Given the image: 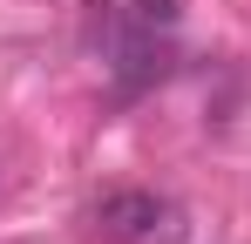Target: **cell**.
Listing matches in <instances>:
<instances>
[{"instance_id": "2", "label": "cell", "mask_w": 251, "mask_h": 244, "mask_svg": "<svg viewBox=\"0 0 251 244\" xmlns=\"http://www.w3.org/2000/svg\"><path fill=\"white\" fill-rule=\"evenodd\" d=\"M95 231L109 244H183V210L170 197H156V190H102L95 197Z\"/></svg>"}, {"instance_id": "3", "label": "cell", "mask_w": 251, "mask_h": 244, "mask_svg": "<svg viewBox=\"0 0 251 244\" xmlns=\"http://www.w3.org/2000/svg\"><path fill=\"white\" fill-rule=\"evenodd\" d=\"M123 14H136L143 27H176V14H183V0H123Z\"/></svg>"}, {"instance_id": "1", "label": "cell", "mask_w": 251, "mask_h": 244, "mask_svg": "<svg viewBox=\"0 0 251 244\" xmlns=\"http://www.w3.org/2000/svg\"><path fill=\"white\" fill-rule=\"evenodd\" d=\"M95 7H102V0H95ZM95 41H102L109 75H116V95H143V88H156V81L176 68L163 27H143L136 14H123V0H109V7L95 14Z\"/></svg>"}]
</instances>
